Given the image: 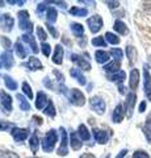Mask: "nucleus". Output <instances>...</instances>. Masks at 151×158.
<instances>
[{
	"label": "nucleus",
	"instance_id": "nucleus-1",
	"mask_svg": "<svg viewBox=\"0 0 151 158\" xmlns=\"http://www.w3.org/2000/svg\"><path fill=\"white\" fill-rule=\"evenodd\" d=\"M57 140H58L57 132L54 129H50L45 135V137H43V140H42V149L45 150L46 153L53 152V149H54V146H55Z\"/></svg>",
	"mask_w": 151,
	"mask_h": 158
},
{
	"label": "nucleus",
	"instance_id": "nucleus-2",
	"mask_svg": "<svg viewBox=\"0 0 151 158\" xmlns=\"http://www.w3.org/2000/svg\"><path fill=\"white\" fill-rule=\"evenodd\" d=\"M17 16H18V25H20V29L32 33L33 24L30 23V20H29V12L28 11H20Z\"/></svg>",
	"mask_w": 151,
	"mask_h": 158
},
{
	"label": "nucleus",
	"instance_id": "nucleus-3",
	"mask_svg": "<svg viewBox=\"0 0 151 158\" xmlns=\"http://www.w3.org/2000/svg\"><path fill=\"white\" fill-rule=\"evenodd\" d=\"M67 98L70 99V102L72 103V104H75L77 107H81L85 104V98H84V94H83L81 91L76 90V88H72L71 91H69V95H67Z\"/></svg>",
	"mask_w": 151,
	"mask_h": 158
},
{
	"label": "nucleus",
	"instance_id": "nucleus-4",
	"mask_svg": "<svg viewBox=\"0 0 151 158\" xmlns=\"http://www.w3.org/2000/svg\"><path fill=\"white\" fill-rule=\"evenodd\" d=\"M89 106H91L92 110H93L96 113H99V115H103V113L105 112V102L99 96L91 98L89 99Z\"/></svg>",
	"mask_w": 151,
	"mask_h": 158
},
{
	"label": "nucleus",
	"instance_id": "nucleus-5",
	"mask_svg": "<svg viewBox=\"0 0 151 158\" xmlns=\"http://www.w3.org/2000/svg\"><path fill=\"white\" fill-rule=\"evenodd\" d=\"M87 24H88L92 33H97L101 29V27H103V19H101L99 15H93L92 17L87 20Z\"/></svg>",
	"mask_w": 151,
	"mask_h": 158
},
{
	"label": "nucleus",
	"instance_id": "nucleus-6",
	"mask_svg": "<svg viewBox=\"0 0 151 158\" xmlns=\"http://www.w3.org/2000/svg\"><path fill=\"white\" fill-rule=\"evenodd\" d=\"M61 146L58 149V156H66L69 153V140H67V132L65 128H61Z\"/></svg>",
	"mask_w": 151,
	"mask_h": 158
},
{
	"label": "nucleus",
	"instance_id": "nucleus-7",
	"mask_svg": "<svg viewBox=\"0 0 151 158\" xmlns=\"http://www.w3.org/2000/svg\"><path fill=\"white\" fill-rule=\"evenodd\" d=\"M0 96H2V110L4 113H9L12 111V98L4 91H0Z\"/></svg>",
	"mask_w": 151,
	"mask_h": 158
},
{
	"label": "nucleus",
	"instance_id": "nucleus-8",
	"mask_svg": "<svg viewBox=\"0 0 151 158\" xmlns=\"http://www.w3.org/2000/svg\"><path fill=\"white\" fill-rule=\"evenodd\" d=\"M12 137L14 141L17 142H21V141H25L28 136H29V132L28 129H24V128H13L12 129Z\"/></svg>",
	"mask_w": 151,
	"mask_h": 158
},
{
	"label": "nucleus",
	"instance_id": "nucleus-9",
	"mask_svg": "<svg viewBox=\"0 0 151 158\" xmlns=\"http://www.w3.org/2000/svg\"><path fill=\"white\" fill-rule=\"evenodd\" d=\"M70 59L74 63H76L77 66H79L80 69H83V70H85V71H88V70H91V65L88 62L85 61V59H83V57H80V56H77V54H71L70 56Z\"/></svg>",
	"mask_w": 151,
	"mask_h": 158
},
{
	"label": "nucleus",
	"instance_id": "nucleus-10",
	"mask_svg": "<svg viewBox=\"0 0 151 158\" xmlns=\"http://www.w3.org/2000/svg\"><path fill=\"white\" fill-rule=\"evenodd\" d=\"M92 132H93L95 140L99 142V144H106V142H108V140H109L108 132H105L103 129H93Z\"/></svg>",
	"mask_w": 151,
	"mask_h": 158
},
{
	"label": "nucleus",
	"instance_id": "nucleus-11",
	"mask_svg": "<svg viewBox=\"0 0 151 158\" xmlns=\"http://www.w3.org/2000/svg\"><path fill=\"white\" fill-rule=\"evenodd\" d=\"M24 67H28L29 70L36 71V70H41L42 69V63L40 62V59H37L36 57H29V61L26 63H22Z\"/></svg>",
	"mask_w": 151,
	"mask_h": 158
},
{
	"label": "nucleus",
	"instance_id": "nucleus-12",
	"mask_svg": "<svg viewBox=\"0 0 151 158\" xmlns=\"http://www.w3.org/2000/svg\"><path fill=\"white\" fill-rule=\"evenodd\" d=\"M143 75H145V92H146V96L151 100V77H150V73L147 70V66H145Z\"/></svg>",
	"mask_w": 151,
	"mask_h": 158
},
{
	"label": "nucleus",
	"instance_id": "nucleus-13",
	"mask_svg": "<svg viewBox=\"0 0 151 158\" xmlns=\"http://www.w3.org/2000/svg\"><path fill=\"white\" fill-rule=\"evenodd\" d=\"M2 63L6 69H11L13 66V58H12V52L6 50L2 56Z\"/></svg>",
	"mask_w": 151,
	"mask_h": 158
},
{
	"label": "nucleus",
	"instance_id": "nucleus-14",
	"mask_svg": "<svg viewBox=\"0 0 151 158\" xmlns=\"http://www.w3.org/2000/svg\"><path fill=\"white\" fill-rule=\"evenodd\" d=\"M79 135H77V132H72L71 131V135H70V144H71V148L74 150H79L80 148H81V145H83V142H81V140L79 137H77Z\"/></svg>",
	"mask_w": 151,
	"mask_h": 158
},
{
	"label": "nucleus",
	"instance_id": "nucleus-15",
	"mask_svg": "<svg viewBox=\"0 0 151 158\" xmlns=\"http://www.w3.org/2000/svg\"><path fill=\"white\" fill-rule=\"evenodd\" d=\"M135 100H137V95H135L134 92H130L128 98H126V107H128V116L129 117L131 116V113H133Z\"/></svg>",
	"mask_w": 151,
	"mask_h": 158
},
{
	"label": "nucleus",
	"instance_id": "nucleus-16",
	"mask_svg": "<svg viewBox=\"0 0 151 158\" xmlns=\"http://www.w3.org/2000/svg\"><path fill=\"white\" fill-rule=\"evenodd\" d=\"M3 31L6 32H11L12 31V27H13V19L9 13H4L3 16Z\"/></svg>",
	"mask_w": 151,
	"mask_h": 158
},
{
	"label": "nucleus",
	"instance_id": "nucleus-17",
	"mask_svg": "<svg viewBox=\"0 0 151 158\" xmlns=\"http://www.w3.org/2000/svg\"><path fill=\"white\" fill-rule=\"evenodd\" d=\"M125 116V111H124V107L118 104L116 108H114V111H113V115H112V118H113V121L114 123H121L122 121V118Z\"/></svg>",
	"mask_w": 151,
	"mask_h": 158
},
{
	"label": "nucleus",
	"instance_id": "nucleus-18",
	"mask_svg": "<svg viewBox=\"0 0 151 158\" xmlns=\"http://www.w3.org/2000/svg\"><path fill=\"white\" fill-rule=\"evenodd\" d=\"M21 37H22V41H25L26 44H29V45L32 46V52H33V53H38V52H40V49H38L37 44H36V40H34V37H33L30 33L22 34Z\"/></svg>",
	"mask_w": 151,
	"mask_h": 158
},
{
	"label": "nucleus",
	"instance_id": "nucleus-19",
	"mask_svg": "<svg viewBox=\"0 0 151 158\" xmlns=\"http://www.w3.org/2000/svg\"><path fill=\"white\" fill-rule=\"evenodd\" d=\"M138 82H139V71L137 69H133L130 73V81H129L131 90H135V88L138 87Z\"/></svg>",
	"mask_w": 151,
	"mask_h": 158
},
{
	"label": "nucleus",
	"instance_id": "nucleus-20",
	"mask_svg": "<svg viewBox=\"0 0 151 158\" xmlns=\"http://www.w3.org/2000/svg\"><path fill=\"white\" fill-rule=\"evenodd\" d=\"M70 74H71V77H72V78H75V79H76L79 85H81V86H85V85H87L85 78H84V75L81 74V71L79 70V69H71Z\"/></svg>",
	"mask_w": 151,
	"mask_h": 158
},
{
	"label": "nucleus",
	"instance_id": "nucleus-21",
	"mask_svg": "<svg viewBox=\"0 0 151 158\" xmlns=\"http://www.w3.org/2000/svg\"><path fill=\"white\" fill-rule=\"evenodd\" d=\"M63 61V48L61 45H57L55 46V52L53 54V62L55 65H61Z\"/></svg>",
	"mask_w": 151,
	"mask_h": 158
},
{
	"label": "nucleus",
	"instance_id": "nucleus-22",
	"mask_svg": "<svg viewBox=\"0 0 151 158\" xmlns=\"http://www.w3.org/2000/svg\"><path fill=\"white\" fill-rule=\"evenodd\" d=\"M46 103H49L46 94H45V92H42V91H41V92H38L37 100H36V107L38 108V110H43V107H45Z\"/></svg>",
	"mask_w": 151,
	"mask_h": 158
},
{
	"label": "nucleus",
	"instance_id": "nucleus-23",
	"mask_svg": "<svg viewBox=\"0 0 151 158\" xmlns=\"http://www.w3.org/2000/svg\"><path fill=\"white\" fill-rule=\"evenodd\" d=\"M77 135H79L81 141H88L91 138V133L88 132V129H87V127L83 125V124H80L79 128H77Z\"/></svg>",
	"mask_w": 151,
	"mask_h": 158
},
{
	"label": "nucleus",
	"instance_id": "nucleus-24",
	"mask_svg": "<svg viewBox=\"0 0 151 158\" xmlns=\"http://www.w3.org/2000/svg\"><path fill=\"white\" fill-rule=\"evenodd\" d=\"M113 28H114V31L118 32L120 34H128L129 33V29L126 27V24L124 21H121V20H116Z\"/></svg>",
	"mask_w": 151,
	"mask_h": 158
},
{
	"label": "nucleus",
	"instance_id": "nucleus-25",
	"mask_svg": "<svg viewBox=\"0 0 151 158\" xmlns=\"http://www.w3.org/2000/svg\"><path fill=\"white\" fill-rule=\"evenodd\" d=\"M95 57H96V61L99 63H105L109 61V53H106L104 50H97L95 53Z\"/></svg>",
	"mask_w": 151,
	"mask_h": 158
},
{
	"label": "nucleus",
	"instance_id": "nucleus-26",
	"mask_svg": "<svg viewBox=\"0 0 151 158\" xmlns=\"http://www.w3.org/2000/svg\"><path fill=\"white\" fill-rule=\"evenodd\" d=\"M17 100L20 103V110L21 111H30V104H29V102L26 100V98L21 95V94H18L17 95Z\"/></svg>",
	"mask_w": 151,
	"mask_h": 158
},
{
	"label": "nucleus",
	"instance_id": "nucleus-27",
	"mask_svg": "<svg viewBox=\"0 0 151 158\" xmlns=\"http://www.w3.org/2000/svg\"><path fill=\"white\" fill-rule=\"evenodd\" d=\"M109 81H113V82H117V83H122L126 78V74L125 71H117L114 74H112V75L108 77Z\"/></svg>",
	"mask_w": 151,
	"mask_h": 158
},
{
	"label": "nucleus",
	"instance_id": "nucleus-28",
	"mask_svg": "<svg viewBox=\"0 0 151 158\" xmlns=\"http://www.w3.org/2000/svg\"><path fill=\"white\" fill-rule=\"evenodd\" d=\"M70 13L72 15V16H76V17H84V16H87V13H88V11H87L85 8L72 7V8L70 9Z\"/></svg>",
	"mask_w": 151,
	"mask_h": 158
},
{
	"label": "nucleus",
	"instance_id": "nucleus-29",
	"mask_svg": "<svg viewBox=\"0 0 151 158\" xmlns=\"http://www.w3.org/2000/svg\"><path fill=\"white\" fill-rule=\"evenodd\" d=\"M71 32L75 37H80L83 32H84V28H83L81 24H77V23H72L71 24Z\"/></svg>",
	"mask_w": 151,
	"mask_h": 158
},
{
	"label": "nucleus",
	"instance_id": "nucleus-30",
	"mask_svg": "<svg viewBox=\"0 0 151 158\" xmlns=\"http://www.w3.org/2000/svg\"><path fill=\"white\" fill-rule=\"evenodd\" d=\"M57 16H58V12H57V9L55 8H47V11H46V17H47V23H55L57 21Z\"/></svg>",
	"mask_w": 151,
	"mask_h": 158
},
{
	"label": "nucleus",
	"instance_id": "nucleus-31",
	"mask_svg": "<svg viewBox=\"0 0 151 158\" xmlns=\"http://www.w3.org/2000/svg\"><path fill=\"white\" fill-rule=\"evenodd\" d=\"M38 145H40V140H38V136H37V133H33V136L30 137V140H29V146H30V149H32L33 153L37 152Z\"/></svg>",
	"mask_w": 151,
	"mask_h": 158
},
{
	"label": "nucleus",
	"instance_id": "nucleus-32",
	"mask_svg": "<svg viewBox=\"0 0 151 158\" xmlns=\"http://www.w3.org/2000/svg\"><path fill=\"white\" fill-rule=\"evenodd\" d=\"M118 69H120V62L118 61H113V62H110V63H108V65L104 66V70L106 73H117V71H120Z\"/></svg>",
	"mask_w": 151,
	"mask_h": 158
},
{
	"label": "nucleus",
	"instance_id": "nucleus-33",
	"mask_svg": "<svg viewBox=\"0 0 151 158\" xmlns=\"http://www.w3.org/2000/svg\"><path fill=\"white\" fill-rule=\"evenodd\" d=\"M4 83H6V86L8 87V90H12L14 91L17 88V83L14 82V79L8 77V75H4Z\"/></svg>",
	"mask_w": 151,
	"mask_h": 158
},
{
	"label": "nucleus",
	"instance_id": "nucleus-34",
	"mask_svg": "<svg viewBox=\"0 0 151 158\" xmlns=\"http://www.w3.org/2000/svg\"><path fill=\"white\" fill-rule=\"evenodd\" d=\"M14 50H16V54L18 56V58H25L26 57V50L25 48L22 46L21 42H16V45H14Z\"/></svg>",
	"mask_w": 151,
	"mask_h": 158
},
{
	"label": "nucleus",
	"instance_id": "nucleus-35",
	"mask_svg": "<svg viewBox=\"0 0 151 158\" xmlns=\"http://www.w3.org/2000/svg\"><path fill=\"white\" fill-rule=\"evenodd\" d=\"M105 38H106V41H108L109 44H112V45H118V44H120V38L117 37L116 34L110 33V32L105 33Z\"/></svg>",
	"mask_w": 151,
	"mask_h": 158
},
{
	"label": "nucleus",
	"instance_id": "nucleus-36",
	"mask_svg": "<svg viewBox=\"0 0 151 158\" xmlns=\"http://www.w3.org/2000/svg\"><path fill=\"white\" fill-rule=\"evenodd\" d=\"M126 56L129 58V62L133 63L135 61V58H137V52H135V49L133 46H128L126 48Z\"/></svg>",
	"mask_w": 151,
	"mask_h": 158
},
{
	"label": "nucleus",
	"instance_id": "nucleus-37",
	"mask_svg": "<svg viewBox=\"0 0 151 158\" xmlns=\"http://www.w3.org/2000/svg\"><path fill=\"white\" fill-rule=\"evenodd\" d=\"M45 115H47V116H50V117H54L55 116V108H54V104H53V102L50 100L47 103V107L45 108Z\"/></svg>",
	"mask_w": 151,
	"mask_h": 158
},
{
	"label": "nucleus",
	"instance_id": "nucleus-38",
	"mask_svg": "<svg viewBox=\"0 0 151 158\" xmlns=\"http://www.w3.org/2000/svg\"><path fill=\"white\" fill-rule=\"evenodd\" d=\"M110 54L113 56V58H114V61H121V58L124 57V53H122V50L121 49H117V48H114V49H112L110 50Z\"/></svg>",
	"mask_w": 151,
	"mask_h": 158
},
{
	"label": "nucleus",
	"instance_id": "nucleus-39",
	"mask_svg": "<svg viewBox=\"0 0 151 158\" xmlns=\"http://www.w3.org/2000/svg\"><path fill=\"white\" fill-rule=\"evenodd\" d=\"M92 45L105 48V46H106V41H105V38H104L103 36H101V37H96V38L92 40Z\"/></svg>",
	"mask_w": 151,
	"mask_h": 158
},
{
	"label": "nucleus",
	"instance_id": "nucleus-40",
	"mask_svg": "<svg viewBox=\"0 0 151 158\" xmlns=\"http://www.w3.org/2000/svg\"><path fill=\"white\" fill-rule=\"evenodd\" d=\"M22 91H24V94H25V95L32 100V99H33V92H32L30 86H29L26 82H24V83H22Z\"/></svg>",
	"mask_w": 151,
	"mask_h": 158
},
{
	"label": "nucleus",
	"instance_id": "nucleus-41",
	"mask_svg": "<svg viewBox=\"0 0 151 158\" xmlns=\"http://www.w3.org/2000/svg\"><path fill=\"white\" fill-rule=\"evenodd\" d=\"M0 158H20L16 153L9 152V150H2L0 152Z\"/></svg>",
	"mask_w": 151,
	"mask_h": 158
},
{
	"label": "nucleus",
	"instance_id": "nucleus-42",
	"mask_svg": "<svg viewBox=\"0 0 151 158\" xmlns=\"http://www.w3.org/2000/svg\"><path fill=\"white\" fill-rule=\"evenodd\" d=\"M41 50H42V53L45 54L46 57H49V56H50V52H51V48H50V45H49V44L43 42L42 46H41Z\"/></svg>",
	"mask_w": 151,
	"mask_h": 158
},
{
	"label": "nucleus",
	"instance_id": "nucleus-43",
	"mask_svg": "<svg viewBox=\"0 0 151 158\" xmlns=\"http://www.w3.org/2000/svg\"><path fill=\"white\" fill-rule=\"evenodd\" d=\"M133 158H150V156L143 150H137V152H134Z\"/></svg>",
	"mask_w": 151,
	"mask_h": 158
},
{
	"label": "nucleus",
	"instance_id": "nucleus-44",
	"mask_svg": "<svg viewBox=\"0 0 151 158\" xmlns=\"http://www.w3.org/2000/svg\"><path fill=\"white\" fill-rule=\"evenodd\" d=\"M46 27H47V29H49V32L51 33V36L54 37V38H58V32H57V29L53 27L50 23H47V24H46Z\"/></svg>",
	"mask_w": 151,
	"mask_h": 158
},
{
	"label": "nucleus",
	"instance_id": "nucleus-45",
	"mask_svg": "<svg viewBox=\"0 0 151 158\" xmlns=\"http://www.w3.org/2000/svg\"><path fill=\"white\" fill-rule=\"evenodd\" d=\"M37 36L40 37V40H42V41H45V40L47 38L45 31H43V29H42L41 27H38V28H37Z\"/></svg>",
	"mask_w": 151,
	"mask_h": 158
},
{
	"label": "nucleus",
	"instance_id": "nucleus-46",
	"mask_svg": "<svg viewBox=\"0 0 151 158\" xmlns=\"http://www.w3.org/2000/svg\"><path fill=\"white\" fill-rule=\"evenodd\" d=\"M143 133H145V136H146V138H147V141L151 144V128L150 127H143Z\"/></svg>",
	"mask_w": 151,
	"mask_h": 158
},
{
	"label": "nucleus",
	"instance_id": "nucleus-47",
	"mask_svg": "<svg viewBox=\"0 0 151 158\" xmlns=\"http://www.w3.org/2000/svg\"><path fill=\"white\" fill-rule=\"evenodd\" d=\"M2 44H3L4 48L9 50V48H11V40H9L8 37H2Z\"/></svg>",
	"mask_w": 151,
	"mask_h": 158
},
{
	"label": "nucleus",
	"instance_id": "nucleus-48",
	"mask_svg": "<svg viewBox=\"0 0 151 158\" xmlns=\"http://www.w3.org/2000/svg\"><path fill=\"white\" fill-rule=\"evenodd\" d=\"M53 74H54V75L57 77V81L59 82V83H63V82H65V77H63V74H61L58 70H54V71H53Z\"/></svg>",
	"mask_w": 151,
	"mask_h": 158
},
{
	"label": "nucleus",
	"instance_id": "nucleus-49",
	"mask_svg": "<svg viewBox=\"0 0 151 158\" xmlns=\"http://www.w3.org/2000/svg\"><path fill=\"white\" fill-rule=\"evenodd\" d=\"M45 8H46V3L38 4V7H37V13L40 15V16H42V13H43V11H45Z\"/></svg>",
	"mask_w": 151,
	"mask_h": 158
},
{
	"label": "nucleus",
	"instance_id": "nucleus-50",
	"mask_svg": "<svg viewBox=\"0 0 151 158\" xmlns=\"http://www.w3.org/2000/svg\"><path fill=\"white\" fill-rule=\"evenodd\" d=\"M43 85H45L47 88H53L54 86H53V82L51 81H49V78H45L43 79Z\"/></svg>",
	"mask_w": 151,
	"mask_h": 158
},
{
	"label": "nucleus",
	"instance_id": "nucleus-51",
	"mask_svg": "<svg viewBox=\"0 0 151 158\" xmlns=\"http://www.w3.org/2000/svg\"><path fill=\"white\" fill-rule=\"evenodd\" d=\"M9 127H11L9 123H0V131H6V129H8Z\"/></svg>",
	"mask_w": 151,
	"mask_h": 158
},
{
	"label": "nucleus",
	"instance_id": "nucleus-52",
	"mask_svg": "<svg viewBox=\"0 0 151 158\" xmlns=\"http://www.w3.org/2000/svg\"><path fill=\"white\" fill-rule=\"evenodd\" d=\"M106 4H109V7L110 8H117L120 6V3L118 2H106Z\"/></svg>",
	"mask_w": 151,
	"mask_h": 158
},
{
	"label": "nucleus",
	"instance_id": "nucleus-53",
	"mask_svg": "<svg viewBox=\"0 0 151 158\" xmlns=\"http://www.w3.org/2000/svg\"><path fill=\"white\" fill-rule=\"evenodd\" d=\"M126 153H128V149H124V150H121V152L118 153V156H117L116 158H124V157L126 156Z\"/></svg>",
	"mask_w": 151,
	"mask_h": 158
},
{
	"label": "nucleus",
	"instance_id": "nucleus-54",
	"mask_svg": "<svg viewBox=\"0 0 151 158\" xmlns=\"http://www.w3.org/2000/svg\"><path fill=\"white\" fill-rule=\"evenodd\" d=\"M33 120H34V123H36V124H38V125L42 124V118L38 117V116H33Z\"/></svg>",
	"mask_w": 151,
	"mask_h": 158
},
{
	"label": "nucleus",
	"instance_id": "nucleus-55",
	"mask_svg": "<svg viewBox=\"0 0 151 158\" xmlns=\"http://www.w3.org/2000/svg\"><path fill=\"white\" fill-rule=\"evenodd\" d=\"M80 158H95V156L91 154V153H84V154H81Z\"/></svg>",
	"mask_w": 151,
	"mask_h": 158
},
{
	"label": "nucleus",
	"instance_id": "nucleus-56",
	"mask_svg": "<svg viewBox=\"0 0 151 158\" xmlns=\"http://www.w3.org/2000/svg\"><path fill=\"white\" fill-rule=\"evenodd\" d=\"M145 110H146V102H142L139 106V112H143Z\"/></svg>",
	"mask_w": 151,
	"mask_h": 158
},
{
	"label": "nucleus",
	"instance_id": "nucleus-57",
	"mask_svg": "<svg viewBox=\"0 0 151 158\" xmlns=\"http://www.w3.org/2000/svg\"><path fill=\"white\" fill-rule=\"evenodd\" d=\"M77 42H79V45H80V46L84 48V46H85V37H83L81 40L79 38V41H77Z\"/></svg>",
	"mask_w": 151,
	"mask_h": 158
},
{
	"label": "nucleus",
	"instance_id": "nucleus-58",
	"mask_svg": "<svg viewBox=\"0 0 151 158\" xmlns=\"http://www.w3.org/2000/svg\"><path fill=\"white\" fill-rule=\"evenodd\" d=\"M146 124H147V127H151V112L149 113L147 118H146Z\"/></svg>",
	"mask_w": 151,
	"mask_h": 158
},
{
	"label": "nucleus",
	"instance_id": "nucleus-59",
	"mask_svg": "<svg viewBox=\"0 0 151 158\" xmlns=\"http://www.w3.org/2000/svg\"><path fill=\"white\" fill-rule=\"evenodd\" d=\"M8 4H24V0H21V2H16V0H9Z\"/></svg>",
	"mask_w": 151,
	"mask_h": 158
},
{
	"label": "nucleus",
	"instance_id": "nucleus-60",
	"mask_svg": "<svg viewBox=\"0 0 151 158\" xmlns=\"http://www.w3.org/2000/svg\"><path fill=\"white\" fill-rule=\"evenodd\" d=\"M118 88H120V92H121V94H125V87H124V86H121V85H120Z\"/></svg>",
	"mask_w": 151,
	"mask_h": 158
},
{
	"label": "nucleus",
	"instance_id": "nucleus-61",
	"mask_svg": "<svg viewBox=\"0 0 151 158\" xmlns=\"http://www.w3.org/2000/svg\"><path fill=\"white\" fill-rule=\"evenodd\" d=\"M105 158H110V156H109V154H108V156H106V157H105Z\"/></svg>",
	"mask_w": 151,
	"mask_h": 158
},
{
	"label": "nucleus",
	"instance_id": "nucleus-62",
	"mask_svg": "<svg viewBox=\"0 0 151 158\" xmlns=\"http://www.w3.org/2000/svg\"><path fill=\"white\" fill-rule=\"evenodd\" d=\"M33 158H38V157H33Z\"/></svg>",
	"mask_w": 151,
	"mask_h": 158
}]
</instances>
